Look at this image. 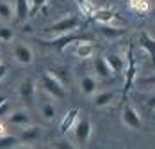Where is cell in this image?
<instances>
[{"mask_svg": "<svg viewBox=\"0 0 155 149\" xmlns=\"http://www.w3.org/2000/svg\"><path fill=\"white\" fill-rule=\"evenodd\" d=\"M77 41H93V37L87 36V34H75V30H71V32L59 34L55 39H50V41H41V39H38V43L41 46L54 48V50H57L59 53H62L68 46L73 45V43H77Z\"/></svg>", "mask_w": 155, "mask_h": 149, "instance_id": "obj_1", "label": "cell"}, {"mask_svg": "<svg viewBox=\"0 0 155 149\" xmlns=\"http://www.w3.org/2000/svg\"><path fill=\"white\" fill-rule=\"evenodd\" d=\"M73 133H75V140H77V144L80 147H86L87 146V142H89V138H91V132H93V124H91V121L87 119V117H82V119H78L75 124H73Z\"/></svg>", "mask_w": 155, "mask_h": 149, "instance_id": "obj_2", "label": "cell"}, {"mask_svg": "<svg viewBox=\"0 0 155 149\" xmlns=\"http://www.w3.org/2000/svg\"><path fill=\"white\" fill-rule=\"evenodd\" d=\"M41 82H43V87H45V90H47L50 96H54L57 100H64L66 98V87L50 71H47V73L43 74Z\"/></svg>", "mask_w": 155, "mask_h": 149, "instance_id": "obj_3", "label": "cell"}, {"mask_svg": "<svg viewBox=\"0 0 155 149\" xmlns=\"http://www.w3.org/2000/svg\"><path fill=\"white\" fill-rule=\"evenodd\" d=\"M80 25V18L75 14L66 16L59 21H55L54 25H50L47 29V32H54V34H64V32H71V30H77V27Z\"/></svg>", "mask_w": 155, "mask_h": 149, "instance_id": "obj_4", "label": "cell"}, {"mask_svg": "<svg viewBox=\"0 0 155 149\" xmlns=\"http://www.w3.org/2000/svg\"><path fill=\"white\" fill-rule=\"evenodd\" d=\"M127 60H128V68H127V73H125V85H123V100L127 98L130 87L134 85V80H136V73H137V66H136V59H134V52L132 48L128 50L127 53Z\"/></svg>", "mask_w": 155, "mask_h": 149, "instance_id": "obj_5", "label": "cell"}, {"mask_svg": "<svg viewBox=\"0 0 155 149\" xmlns=\"http://www.w3.org/2000/svg\"><path fill=\"white\" fill-rule=\"evenodd\" d=\"M121 117H123L125 126H128L130 130H141V117L137 114V110L132 106V105H125L123 112H121Z\"/></svg>", "mask_w": 155, "mask_h": 149, "instance_id": "obj_6", "label": "cell"}, {"mask_svg": "<svg viewBox=\"0 0 155 149\" xmlns=\"http://www.w3.org/2000/svg\"><path fill=\"white\" fill-rule=\"evenodd\" d=\"M18 94L21 98V101H25L27 105H31L34 101V96H36V84L32 78H25L20 87H18Z\"/></svg>", "mask_w": 155, "mask_h": 149, "instance_id": "obj_7", "label": "cell"}, {"mask_svg": "<svg viewBox=\"0 0 155 149\" xmlns=\"http://www.w3.org/2000/svg\"><path fill=\"white\" fill-rule=\"evenodd\" d=\"M13 53H15V59L21 64V66H29L32 64V60H34V53H32L31 46L23 45V43H18L15 45L13 48Z\"/></svg>", "mask_w": 155, "mask_h": 149, "instance_id": "obj_8", "label": "cell"}, {"mask_svg": "<svg viewBox=\"0 0 155 149\" xmlns=\"http://www.w3.org/2000/svg\"><path fill=\"white\" fill-rule=\"evenodd\" d=\"M139 45L143 50H146L148 52V55H150V60H152V66L155 68V39L146 32V30H143L139 32Z\"/></svg>", "mask_w": 155, "mask_h": 149, "instance_id": "obj_9", "label": "cell"}, {"mask_svg": "<svg viewBox=\"0 0 155 149\" xmlns=\"http://www.w3.org/2000/svg\"><path fill=\"white\" fill-rule=\"evenodd\" d=\"M93 68H94V71H96V74H98L100 78H104V80L112 78V74H114L112 71H110V68H109L105 57H102V55H98V57L93 60Z\"/></svg>", "mask_w": 155, "mask_h": 149, "instance_id": "obj_10", "label": "cell"}, {"mask_svg": "<svg viewBox=\"0 0 155 149\" xmlns=\"http://www.w3.org/2000/svg\"><path fill=\"white\" fill-rule=\"evenodd\" d=\"M105 60H107L109 68H110V71L114 74H121L125 71V59L121 55H118V53H109V55H105Z\"/></svg>", "mask_w": 155, "mask_h": 149, "instance_id": "obj_11", "label": "cell"}, {"mask_svg": "<svg viewBox=\"0 0 155 149\" xmlns=\"http://www.w3.org/2000/svg\"><path fill=\"white\" fill-rule=\"evenodd\" d=\"M29 9H31V5H29V2L27 0H16L15 4V9H13V13H15V18L18 23H23L27 18H29Z\"/></svg>", "mask_w": 155, "mask_h": 149, "instance_id": "obj_12", "label": "cell"}, {"mask_svg": "<svg viewBox=\"0 0 155 149\" xmlns=\"http://www.w3.org/2000/svg\"><path fill=\"white\" fill-rule=\"evenodd\" d=\"M96 89H98V82H96L94 76L86 74V76L80 78V90H82V94H86V96H93L94 92H96Z\"/></svg>", "mask_w": 155, "mask_h": 149, "instance_id": "obj_13", "label": "cell"}, {"mask_svg": "<svg viewBox=\"0 0 155 149\" xmlns=\"http://www.w3.org/2000/svg\"><path fill=\"white\" fill-rule=\"evenodd\" d=\"M78 110L77 106L75 108H70L68 112H66V116H64V119H62V122H61V133L62 135H66L71 128H73V124H75V121H77V117H78Z\"/></svg>", "mask_w": 155, "mask_h": 149, "instance_id": "obj_14", "label": "cell"}, {"mask_svg": "<svg viewBox=\"0 0 155 149\" xmlns=\"http://www.w3.org/2000/svg\"><path fill=\"white\" fill-rule=\"evenodd\" d=\"M94 52L93 41H77L75 43V55L78 59H87L91 57Z\"/></svg>", "mask_w": 155, "mask_h": 149, "instance_id": "obj_15", "label": "cell"}, {"mask_svg": "<svg viewBox=\"0 0 155 149\" xmlns=\"http://www.w3.org/2000/svg\"><path fill=\"white\" fill-rule=\"evenodd\" d=\"M7 121L11 124H16V126H27V124H31V116L27 110H15L7 117Z\"/></svg>", "mask_w": 155, "mask_h": 149, "instance_id": "obj_16", "label": "cell"}, {"mask_svg": "<svg viewBox=\"0 0 155 149\" xmlns=\"http://www.w3.org/2000/svg\"><path fill=\"white\" fill-rule=\"evenodd\" d=\"M39 137H41V128H39V126H34L31 122V124H27L25 130L21 132L20 140H23V142H36Z\"/></svg>", "mask_w": 155, "mask_h": 149, "instance_id": "obj_17", "label": "cell"}, {"mask_svg": "<svg viewBox=\"0 0 155 149\" xmlns=\"http://www.w3.org/2000/svg\"><path fill=\"white\" fill-rule=\"evenodd\" d=\"M91 16H93L94 21H98V23H110L118 14H116L112 9L107 7V9H94V13Z\"/></svg>", "mask_w": 155, "mask_h": 149, "instance_id": "obj_18", "label": "cell"}, {"mask_svg": "<svg viewBox=\"0 0 155 149\" xmlns=\"http://www.w3.org/2000/svg\"><path fill=\"white\" fill-rule=\"evenodd\" d=\"M114 98H116V94L112 92V90H104V92H94V106H107L114 101Z\"/></svg>", "mask_w": 155, "mask_h": 149, "instance_id": "obj_19", "label": "cell"}, {"mask_svg": "<svg viewBox=\"0 0 155 149\" xmlns=\"http://www.w3.org/2000/svg\"><path fill=\"white\" fill-rule=\"evenodd\" d=\"M100 25H102V27H100L102 34H104L105 37H109V39H116V37H121V36L127 34V30L121 29V27H110L109 23H100Z\"/></svg>", "mask_w": 155, "mask_h": 149, "instance_id": "obj_20", "label": "cell"}, {"mask_svg": "<svg viewBox=\"0 0 155 149\" xmlns=\"http://www.w3.org/2000/svg\"><path fill=\"white\" fill-rule=\"evenodd\" d=\"M20 144V138L15 137V135H0V149H13Z\"/></svg>", "mask_w": 155, "mask_h": 149, "instance_id": "obj_21", "label": "cell"}, {"mask_svg": "<svg viewBox=\"0 0 155 149\" xmlns=\"http://www.w3.org/2000/svg\"><path fill=\"white\" fill-rule=\"evenodd\" d=\"M13 7L7 4V2H0V18L2 20H5V21H9L11 18H13Z\"/></svg>", "mask_w": 155, "mask_h": 149, "instance_id": "obj_22", "label": "cell"}, {"mask_svg": "<svg viewBox=\"0 0 155 149\" xmlns=\"http://www.w3.org/2000/svg\"><path fill=\"white\" fill-rule=\"evenodd\" d=\"M41 114H43V117L48 121H52L54 117H55V106L52 103H43V106H41Z\"/></svg>", "mask_w": 155, "mask_h": 149, "instance_id": "obj_23", "label": "cell"}, {"mask_svg": "<svg viewBox=\"0 0 155 149\" xmlns=\"http://www.w3.org/2000/svg\"><path fill=\"white\" fill-rule=\"evenodd\" d=\"M77 4H78V7H80V11L86 16H91L94 13V5L89 0H77Z\"/></svg>", "mask_w": 155, "mask_h": 149, "instance_id": "obj_24", "label": "cell"}, {"mask_svg": "<svg viewBox=\"0 0 155 149\" xmlns=\"http://www.w3.org/2000/svg\"><path fill=\"white\" fill-rule=\"evenodd\" d=\"M31 9H29V18L34 16L38 11H41L43 7H45V4H47V0H31Z\"/></svg>", "mask_w": 155, "mask_h": 149, "instance_id": "obj_25", "label": "cell"}, {"mask_svg": "<svg viewBox=\"0 0 155 149\" xmlns=\"http://www.w3.org/2000/svg\"><path fill=\"white\" fill-rule=\"evenodd\" d=\"M50 73L54 74V76H55V78H57V80H59V82L62 84V85H64V87L68 85V82H70V76H68V71H66V69H59V71H50Z\"/></svg>", "mask_w": 155, "mask_h": 149, "instance_id": "obj_26", "label": "cell"}, {"mask_svg": "<svg viewBox=\"0 0 155 149\" xmlns=\"http://www.w3.org/2000/svg\"><path fill=\"white\" fill-rule=\"evenodd\" d=\"M13 37H15V34L9 27H0V41L9 43V41H13Z\"/></svg>", "mask_w": 155, "mask_h": 149, "instance_id": "obj_27", "label": "cell"}, {"mask_svg": "<svg viewBox=\"0 0 155 149\" xmlns=\"http://www.w3.org/2000/svg\"><path fill=\"white\" fill-rule=\"evenodd\" d=\"M7 112H9V103H7V100H4V101L0 103V119H2L4 116H7Z\"/></svg>", "mask_w": 155, "mask_h": 149, "instance_id": "obj_28", "label": "cell"}, {"mask_svg": "<svg viewBox=\"0 0 155 149\" xmlns=\"http://www.w3.org/2000/svg\"><path fill=\"white\" fill-rule=\"evenodd\" d=\"M141 82H143V84H146V85H155V73L150 74V76H144Z\"/></svg>", "mask_w": 155, "mask_h": 149, "instance_id": "obj_29", "label": "cell"}, {"mask_svg": "<svg viewBox=\"0 0 155 149\" xmlns=\"http://www.w3.org/2000/svg\"><path fill=\"white\" fill-rule=\"evenodd\" d=\"M5 74H7V66H5V64H4V62L0 60V80H2V78H4Z\"/></svg>", "mask_w": 155, "mask_h": 149, "instance_id": "obj_30", "label": "cell"}, {"mask_svg": "<svg viewBox=\"0 0 155 149\" xmlns=\"http://www.w3.org/2000/svg\"><path fill=\"white\" fill-rule=\"evenodd\" d=\"M146 106H148L150 110H155V96L148 98V101H146Z\"/></svg>", "mask_w": 155, "mask_h": 149, "instance_id": "obj_31", "label": "cell"}, {"mask_svg": "<svg viewBox=\"0 0 155 149\" xmlns=\"http://www.w3.org/2000/svg\"><path fill=\"white\" fill-rule=\"evenodd\" d=\"M57 147H66V149H71L73 146H68V142H59V146Z\"/></svg>", "mask_w": 155, "mask_h": 149, "instance_id": "obj_32", "label": "cell"}, {"mask_svg": "<svg viewBox=\"0 0 155 149\" xmlns=\"http://www.w3.org/2000/svg\"><path fill=\"white\" fill-rule=\"evenodd\" d=\"M4 133H5V124L0 122V135H4Z\"/></svg>", "mask_w": 155, "mask_h": 149, "instance_id": "obj_33", "label": "cell"}, {"mask_svg": "<svg viewBox=\"0 0 155 149\" xmlns=\"http://www.w3.org/2000/svg\"><path fill=\"white\" fill-rule=\"evenodd\" d=\"M0 59H2V53H0Z\"/></svg>", "mask_w": 155, "mask_h": 149, "instance_id": "obj_34", "label": "cell"}]
</instances>
